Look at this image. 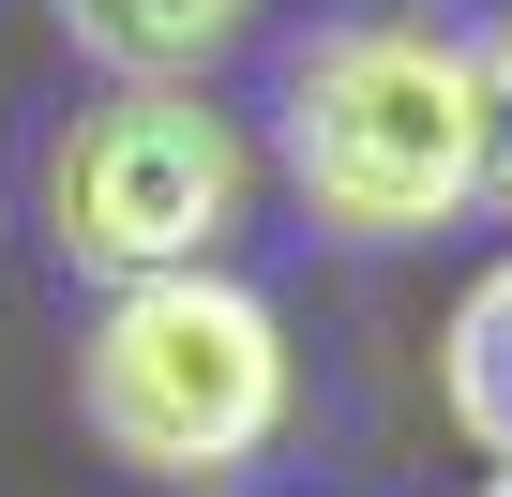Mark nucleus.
Listing matches in <instances>:
<instances>
[{"instance_id":"2","label":"nucleus","mask_w":512,"mask_h":497,"mask_svg":"<svg viewBox=\"0 0 512 497\" xmlns=\"http://www.w3.org/2000/svg\"><path fill=\"white\" fill-rule=\"evenodd\" d=\"M76 422L121 482L211 497L241 467H272L302 422V347L241 272H166V287H106L76 332Z\"/></svg>"},{"instance_id":"1","label":"nucleus","mask_w":512,"mask_h":497,"mask_svg":"<svg viewBox=\"0 0 512 497\" xmlns=\"http://www.w3.org/2000/svg\"><path fill=\"white\" fill-rule=\"evenodd\" d=\"M256 166L287 181V211L347 257L437 241L482 211V61L452 16H332L272 61V121Z\"/></svg>"},{"instance_id":"5","label":"nucleus","mask_w":512,"mask_h":497,"mask_svg":"<svg viewBox=\"0 0 512 497\" xmlns=\"http://www.w3.org/2000/svg\"><path fill=\"white\" fill-rule=\"evenodd\" d=\"M437 407H452V437H467L482 467H512V257L467 272V302H452V332H437Z\"/></svg>"},{"instance_id":"6","label":"nucleus","mask_w":512,"mask_h":497,"mask_svg":"<svg viewBox=\"0 0 512 497\" xmlns=\"http://www.w3.org/2000/svg\"><path fill=\"white\" fill-rule=\"evenodd\" d=\"M467 61H482V196L512 211V0L467 31Z\"/></svg>"},{"instance_id":"7","label":"nucleus","mask_w":512,"mask_h":497,"mask_svg":"<svg viewBox=\"0 0 512 497\" xmlns=\"http://www.w3.org/2000/svg\"><path fill=\"white\" fill-rule=\"evenodd\" d=\"M482 497H512V467H497V482H482Z\"/></svg>"},{"instance_id":"8","label":"nucleus","mask_w":512,"mask_h":497,"mask_svg":"<svg viewBox=\"0 0 512 497\" xmlns=\"http://www.w3.org/2000/svg\"><path fill=\"white\" fill-rule=\"evenodd\" d=\"M362 16H377V0H362Z\"/></svg>"},{"instance_id":"3","label":"nucleus","mask_w":512,"mask_h":497,"mask_svg":"<svg viewBox=\"0 0 512 497\" xmlns=\"http://www.w3.org/2000/svg\"><path fill=\"white\" fill-rule=\"evenodd\" d=\"M272 166H256V121L211 91H91L46 166H31V226L46 257L106 302V287H166V272H226Z\"/></svg>"},{"instance_id":"4","label":"nucleus","mask_w":512,"mask_h":497,"mask_svg":"<svg viewBox=\"0 0 512 497\" xmlns=\"http://www.w3.org/2000/svg\"><path fill=\"white\" fill-rule=\"evenodd\" d=\"M46 16L106 91H211V61L256 31V0H46Z\"/></svg>"}]
</instances>
